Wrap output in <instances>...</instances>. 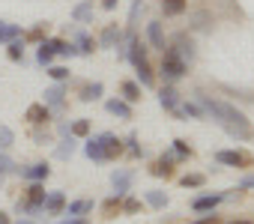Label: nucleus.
Segmentation results:
<instances>
[{"label":"nucleus","mask_w":254,"mask_h":224,"mask_svg":"<svg viewBox=\"0 0 254 224\" xmlns=\"http://www.w3.org/2000/svg\"><path fill=\"white\" fill-rule=\"evenodd\" d=\"M42 209H45L48 215H60V212L66 209V194H63V191H48Z\"/></svg>","instance_id":"nucleus-6"},{"label":"nucleus","mask_w":254,"mask_h":224,"mask_svg":"<svg viewBox=\"0 0 254 224\" xmlns=\"http://www.w3.org/2000/svg\"><path fill=\"white\" fill-rule=\"evenodd\" d=\"M159 102H162V108H168V111H174V114H177V111H180V93L168 84L162 93H159Z\"/></svg>","instance_id":"nucleus-11"},{"label":"nucleus","mask_w":254,"mask_h":224,"mask_svg":"<svg viewBox=\"0 0 254 224\" xmlns=\"http://www.w3.org/2000/svg\"><path fill=\"white\" fill-rule=\"evenodd\" d=\"M224 197H227V194H203V197H197V200L191 203V209H194V212H212Z\"/></svg>","instance_id":"nucleus-10"},{"label":"nucleus","mask_w":254,"mask_h":224,"mask_svg":"<svg viewBox=\"0 0 254 224\" xmlns=\"http://www.w3.org/2000/svg\"><path fill=\"white\" fill-rule=\"evenodd\" d=\"M3 27H6V21H0V30H3Z\"/></svg>","instance_id":"nucleus-46"},{"label":"nucleus","mask_w":254,"mask_h":224,"mask_svg":"<svg viewBox=\"0 0 254 224\" xmlns=\"http://www.w3.org/2000/svg\"><path fill=\"white\" fill-rule=\"evenodd\" d=\"M84 153L93 159V162H108V156H105V144H102V138H90L87 141V147H84Z\"/></svg>","instance_id":"nucleus-16"},{"label":"nucleus","mask_w":254,"mask_h":224,"mask_svg":"<svg viewBox=\"0 0 254 224\" xmlns=\"http://www.w3.org/2000/svg\"><path fill=\"white\" fill-rule=\"evenodd\" d=\"M147 39H150L153 48H162L165 51V33H162V24L159 21H150L147 24Z\"/></svg>","instance_id":"nucleus-17"},{"label":"nucleus","mask_w":254,"mask_h":224,"mask_svg":"<svg viewBox=\"0 0 254 224\" xmlns=\"http://www.w3.org/2000/svg\"><path fill=\"white\" fill-rule=\"evenodd\" d=\"M18 36H21V27H18V24H6L3 30H0V42H6V45L15 42Z\"/></svg>","instance_id":"nucleus-23"},{"label":"nucleus","mask_w":254,"mask_h":224,"mask_svg":"<svg viewBox=\"0 0 254 224\" xmlns=\"http://www.w3.org/2000/svg\"><path fill=\"white\" fill-rule=\"evenodd\" d=\"M99 138H102V144H105V156H108V162H111V159H117V156L123 153V144L117 141V135L105 132V135H99Z\"/></svg>","instance_id":"nucleus-15"},{"label":"nucleus","mask_w":254,"mask_h":224,"mask_svg":"<svg viewBox=\"0 0 254 224\" xmlns=\"http://www.w3.org/2000/svg\"><path fill=\"white\" fill-rule=\"evenodd\" d=\"M12 170H15L12 159H9V156H3V153H0V176H3V173H12Z\"/></svg>","instance_id":"nucleus-36"},{"label":"nucleus","mask_w":254,"mask_h":224,"mask_svg":"<svg viewBox=\"0 0 254 224\" xmlns=\"http://www.w3.org/2000/svg\"><path fill=\"white\" fill-rule=\"evenodd\" d=\"M102 6L105 9H117V0H102Z\"/></svg>","instance_id":"nucleus-42"},{"label":"nucleus","mask_w":254,"mask_h":224,"mask_svg":"<svg viewBox=\"0 0 254 224\" xmlns=\"http://www.w3.org/2000/svg\"><path fill=\"white\" fill-rule=\"evenodd\" d=\"M75 48H78V54H90V51H93V39H90L87 33H78V39H75Z\"/></svg>","instance_id":"nucleus-30"},{"label":"nucleus","mask_w":254,"mask_h":224,"mask_svg":"<svg viewBox=\"0 0 254 224\" xmlns=\"http://www.w3.org/2000/svg\"><path fill=\"white\" fill-rule=\"evenodd\" d=\"M230 224H248V221H230Z\"/></svg>","instance_id":"nucleus-45"},{"label":"nucleus","mask_w":254,"mask_h":224,"mask_svg":"<svg viewBox=\"0 0 254 224\" xmlns=\"http://www.w3.org/2000/svg\"><path fill=\"white\" fill-rule=\"evenodd\" d=\"M191 224H218V215H203V218H197V221H191Z\"/></svg>","instance_id":"nucleus-41"},{"label":"nucleus","mask_w":254,"mask_h":224,"mask_svg":"<svg viewBox=\"0 0 254 224\" xmlns=\"http://www.w3.org/2000/svg\"><path fill=\"white\" fill-rule=\"evenodd\" d=\"M45 194H48L45 185H42V182H33V185L27 188V200H24V203L18 200V209L27 212V215H39V212H42V203H45Z\"/></svg>","instance_id":"nucleus-3"},{"label":"nucleus","mask_w":254,"mask_h":224,"mask_svg":"<svg viewBox=\"0 0 254 224\" xmlns=\"http://www.w3.org/2000/svg\"><path fill=\"white\" fill-rule=\"evenodd\" d=\"M27 120H30L33 126H42V123H48V120H51V108H48L45 102H33V105L27 108Z\"/></svg>","instance_id":"nucleus-4"},{"label":"nucleus","mask_w":254,"mask_h":224,"mask_svg":"<svg viewBox=\"0 0 254 224\" xmlns=\"http://www.w3.org/2000/svg\"><path fill=\"white\" fill-rule=\"evenodd\" d=\"M6 57L12 60V63H21L24 60V45L15 39V42H9V48H6Z\"/></svg>","instance_id":"nucleus-25"},{"label":"nucleus","mask_w":254,"mask_h":224,"mask_svg":"<svg viewBox=\"0 0 254 224\" xmlns=\"http://www.w3.org/2000/svg\"><path fill=\"white\" fill-rule=\"evenodd\" d=\"M114 209H120V194H114V197H108V200H105V212L111 215Z\"/></svg>","instance_id":"nucleus-37"},{"label":"nucleus","mask_w":254,"mask_h":224,"mask_svg":"<svg viewBox=\"0 0 254 224\" xmlns=\"http://www.w3.org/2000/svg\"><path fill=\"white\" fill-rule=\"evenodd\" d=\"M126 144H129V150H132L135 156H141V147H138V138H135V135H129V138H126Z\"/></svg>","instance_id":"nucleus-40"},{"label":"nucleus","mask_w":254,"mask_h":224,"mask_svg":"<svg viewBox=\"0 0 254 224\" xmlns=\"http://www.w3.org/2000/svg\"><path fill=\"white\" fill-rule=\"evenodd\" d=\"M197 102H200V108H203V114H209L227 135H233V138H239V141L251 138V129H248V120H245L242 111H236L233 105H224V102H218V99H209V96H203V93H197Z\"/></svg>","instance_id":"nucleus-1"},{"label":"nucleus","mask_w":254,"mask_h":224,"mask_svg":"<svg viewBox=\"0 0 254 224\" xmlns=\"http://www.w3.org/2000/svg\"><path fill=\"white\" fill-rule=\"evenodd\" d=\"M147 203H150L153 209H165V206H168V194H165V191H147Z\"/></svg>","instance_id":"nucleus-22"},{"label":"nucleus","mask_w":254,"mask_h":224,"mask_svg":"<svg viewBox=\"0 0 254 224\" xmlns=\"http://www.w3.org/2000/svg\"><path fill=\"white\" fill-rule=\"evenodd\" d=\"M186 69H189V63H186L174 48H165V57H162V78H165L168 84H177V81L186 75Z\"/></svg>","instance_id":"nucleus-2"},{"label":"nucleus","mask_w":254,"mask_h":224,"mask_svg":"<svg viewBox=\"0 0 254 224\" xmlns=\"http://www.w3.org/2000/svg\"><path fill=\"white\" fill-rule=\"evenodd\" d=\"M180 182H183V188H200V185L206 182V176H203V173H186Z\"/></svg>","instance_id":"nucleus-27"},{"label":"nucleus","mask_w":254,"mask_h":224,"mask_svg":"<svg viewBox=\"0 0 254 224\" xmlns=\"http://www.w3.org/2000/svg\"><path fill=\"white\" fill-rule=\"evenodd\" d=\"M141 99V84L138 81H123V102H138Z\"/></svg>","instance_id":"nucleus-19"},{"label":"nucleus","mask_w":254,"mask_h":224,"mask_svg":"<svg viewBox=\"0 0 254 224\" xmlns=\"http://www.w3.org/2000/svg\"><path fill=\"white\" fill-rule=\"evenodd\" d=\"M48 75H51L57 84H63V81L69 78V69H66V66H51V69H48Z\"/></svg>","instance_id":"nucleus-33"},{"label":"nucleus","mask_w":254,"mask_h":224,"mask_svg":"<svg viewBox=\"0 0 254 224\" xmlns=\"http://www.w3.org/2000/svg\"><path fill=\"white\" fill-rule=\"evenodd\" d=\"M12 144H15V132H12L9 126H0V150L6 153V150H9Z\"/></svg>","instance_id":"nucleus-24"},{"label":"nucleus","mask_w":254,"mask_h":224,"mask_svg":"<svg viewBox=\"0 0 254 224\" xmlns=\"http://www.w3.org/2000/svg\"><path fill=\"white\" fill-rule=\"evenodd\" d=\"M150 173H153V176H171V173H174V168H171L165 159H159V162L150 168Z\"/></svg>","instance_id":"nucleus-31"},{"label":"nucleus","mask_w":254,"mask_h":224,"mask_svg":"<svg viewBox=\"0 0 254 224\" xmlns=\"http://www.w3.org/2000/svg\"><path fill=\"white\" fill-rule=\"evenodd\" d=\"M174 153H177L180 159H191V147H189L186 141H174Z\"/></svg>","instance_id":"nucleus-35"},{"label":"nucleus","mask_w":254,"mask_h":224,"mask_svg":"<svg viewBox=\"0 0 254 224\" xmlns=\"http://www.w3.org/2000/svg\"><path fill=\"white\" fill-rule=\"evenodd\" d=\"M0 224H9V215L6 212H0Z\"/></svg>","instance_id":"nucleus-44"},{"label":"nucleus","mask_w":254,"mask_h":224,"mask_svg":"<svg viewBox=\"0 0 254 224\" xmlns=\"http://www.w3.org/2000/svg\"><path fill=\"white\" fill-rule=\"evenodd\" d=\"M162 12H165L168 18L183 15V12H186V0H162Z\"/></svg>","instance_id":"nucleus-20"},{"label":"nucleus","mask_w":254,"mask_h":224,"mask_svg":"<svg viewBox=\"0 0 254 224\" xmlns=\"http://www.w3.org/2000/svg\"><path fill=\"white\" fill-rule=\"evenodd\" d=\"M135 69H138V81H141V87H153V84H156L153 69H150V63H147V60H138V63H135Z\"/></svg>","instance_id":"nucleus-18"},{"label":"nucleus","mask_w":254,"mask_h":224,"mask_svg":"<svg viewBox=\"0 0 254 224\" xmlns=\"http://www.w3.org/2000/svg\"><path fill=\"white\" fill-rule=\"evenodd\" d=\"M57 224H90V221L81 218V215H69V218H63V221H57Z\"/></svg>","instance_id":"nucleus-39"},{"label":"nucleus","mask_w":254,"mask_h":224,"mask_svg":"<svg viewBox=\"0 0 254 224\" xmlns=\"http://www.w3.org/2000/svg\"><path fill=\"white\" fill-rule=\"evenodd\" d=\"M90 9H93V3H78V6L72 9V18H78V21H84V18L90 15Z\"/></svg>","instance_id":"nucleus-34"},{"label":"nucleus","mask_w":254,"mask_h":224,"mask_svg":"<svg viewBox=\"0 0 254 224\" xmlns=\"http://www.w3.org/2000/svg\"><path fill=\"white\" fill-rule=\"evenodd\" d=\"M177 114H186V117H194V120H203V117H206L203 108H197V105H191V102H186L183 111H177Z\"/></svg>","instance_id":"nucleus-29"},{"label":"nucleus","mask_w":254,"mask_h":224,"mask_svg":"<svg viewBox=\"0 0 254 224\" xmlns=\"http://www.w3.org/2000/svg\"><path fill=\"white\" fill-rule=\"evenodd\" d=\"M102 93H105V87H102L99 81H96V84H84V87H81V102H96Z\"/></svg>","instance_id":"nucleus-21"},{"label":"nucleus","mask_w":254,"mask_h":224,"mask_svg":"<svg viewBox=\"0 0 254 224\" xmlns=\"http://www.w3.org/2000/svg\"><path fill=\"white\" fill-rule=\"evenodd\" d=\"M242 188H254V176H248V179H242Z\"/></svg>","instance_id":"nucleus-43"},{"label":"nucleus","mask_w":254,"mask_h":224,"mask_svg":"<svg viewBox=\"0 0 254 224\" xmlns=\"http://www.w3.org/2000/svg\"><path fill=\"white\" fill-rule=\"evenodd\" d=\"M215 162L218 165H230V168H242V165H248V156L245 153H236V150H218L215 153Z\"/></svg>","instance_id":"nucleus-5"},{"label":"nucleus","mask_w":254,"mask_h":224,"mask_svg":"<svg viewBox=\"0 0 254 224\" xmlns=\"http://www.w3.org/2000/svg\"><path fill=\"white\" fill-rule=\"evenodd\" d=\"M111 182H114V191L120 197H126V194H129V188H132V170H114L111 173Z\"/></svg>","instance_id":"nucleus-7"},{"label":"nucleus","mask_w":254,"mask_h":224,"mask_svg":"<svg viewBox=\"0 0 254 224\" xmlns=\"http://www.w3.org/2000/svg\"><path fill=\"white\" fill-rule=\"evenodd\" d=\"M72 153H75V138L69 135L66 141H60V147H57V159H72Z\"/></svg>","instance_id":"nucleus-26"},{"label":"nucleus","mask_w":254,"mask_h":224,"mask_svg":"<svg viewBox=\"0 0 254 224\" xmlns=\"http://www.w3.org/2000/svg\"><path fill=\"white\" fill-rule=\"evenodd\" d=\"M105 108H108V114H114L120 120H132V108H129V102H123V99H108Z\"/></svg>","instance_id":"nucleus-9"},{"label":"nucleus","mask_w":254,"mask_h":224,"mask_svg":"<svg viewBox=\"0 0 254 224\" xmlns=\"http://www.w3.org/2000/svg\"><path fill=\"white\" fill-rule=\"evenodd\" d=\"M138 209H141V203H138L135 197H129V200L123 203V212H129V215H132V212H138Z\"/></svg>","instance_id":"nucleus-38"},{"label":"nucleus","mask_w":254,"mask_h":224,"mask_svg":"<svg viewBox=\"0 0 254 224\" xmlns=\"http://www.w3.org/2000/svg\"><path fill=\"white\" fill-rule=\"evenodd\" d=\"M171 48H174L186 63H191V60H194V42H191V39H186V33H180V36L174 39V45H171Z\"/></svg>","instance_id":"nucleus-8"},{"label":"nucleus","mask_w":254,"mask_h":224,"mask_svg":"<svg viewBox=\"0 0 254 224\" xmlns=\"http://www.w3.org/2000/svg\"><path fill=\"white\" fill-rule=\"evenodd\" d=\"M90 209H93V200H75V203H69V215H84Z\"/></svg>","instance_id":"nucleus-32"},{"label":"nucleus","mask_w":254,"mask_h":224,"mask_svg":"<svg viewBox=\"0 0 254 224\" xmlns=\"http://www.w3.org/2000/svg\"><path fill=\"white\" fill-rule=\"evenodd\" d=\"M123 42V33L117 30V24H108L105 30H102V36H99V45L102 48H114V45H120Z\"/></svg>","instance_id":"nucleus-12"},{"label":"nucleus","mask_w":254,"mask_h":224,"mask_svg":"<svg viewBox=\"0 0 254 224\" xmlns=\"http://www.w3.org/2000/svg\"><path fill=\"white\" fill-rule=\"evenodd\" d=\"M48 173H51V168H48V165H30V168H24V170H21V176H24V179H30V182H45V179H48Z\"/></svg>","instance_id":"nucleus-14"},{"label":"nucleus","mask_w":254,"mask_h":224,"mask_svg":"<svg viewBox=\"0 0 254 224\" xmlns=\"http://www.w3.org/2000/svg\"><path fill=\"white\" fill-rule=\"evenodd\" d=\"M63 102H66V87L63 84H54V87L45 90V105L48 108H60Z\"/></svg>","instance_id":"nucleus-13"},{"label":"nucleus","mask_w":254,"mask_h":224,"mask_svg":"<svg viewBox=\"0 0 254 224\" xmlns=\"http://www.w3.org/2000/svg\"><path fill=\"white\" fill-rule=\"evenodd\" d=\"M18 224H33V221H18Z\"/></svg>","instance_id":"nucleus-47"},{"label":"nucleus","mask_w":254,"mask_h":224,"mask_svg":"<svg viewBox=\"0 0 254 224\" xmlns=\"http://www.w3.org/2000/svg\"><path fill=\"white\" fill-rule=\"evenodd\" d=\"M69 135H72V138H87V135H90V123H87V120H75L72 129H69Z\"/></svg>","instance_id":"nucleus-28"}]
</instances>
